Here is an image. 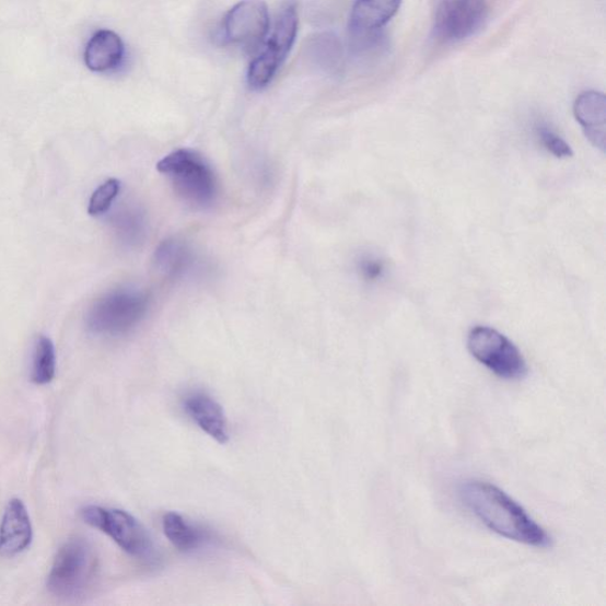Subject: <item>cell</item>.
Segmentation results:
<instances>
[{
  "mask_svg": "<svg viewBox=\"0 0 606 606\" xmlns=\"http://www.w3.org/2000/svg\"><path fill=\"white\" fill-rule=\"evenodd\" d=\"M470 354L496 376L504 381H521L527 376L526 360L516 346L499 330L476 326L469 331Z\"/></svg>",
  "mask_w": 606,
  "mask_h": 606,
  "instance_id": "cell-5",
  "label": "cell"
},
{
  "mask_svg": "<svg viewBox=\"0 0 606 606\" xmlns=\"http://www.w3.org/2000/svg\"><path fill=\"white\" fill-rule=\"evenodd\" d=\"M269 25V11L264 0H242L226 13L222 31L231 45L252 49L261 45Z\"/></svg>",
  "mask_w": 606,
  "mask_h": 606,
  "instance_id": "cell-9",
  "label": "cell"
},
{
  "mask_svg": "<svg viewBox=\"0 0 606 606\" xmlns=\"http://www.w3.org/2000/svg\"><path fill=\"white\" fill-rule=\"evenodd\" d=\"M163 529L170 543L185 553L197 551L198 548L203 547L210 539L207 531L175 512L164 515Z\"/></svg>",
  "mask_w": 606,
  "mask_h": 606,
  "instance_id": "cell-15",
  "label": "cell"
},
{
  "mask_svg": "<svg viewBox=\"0 0 606 606\" xmlns=\"http://www.w3.org/2000/svg\"><path fill=\"white\" fill-rule=\"evenodd\" d=\"M183 408L193 422L220 444L230 440L225 412L218 400L206 393H191L183 399Z\"/></svg>",
  "mask_w": 606,
  "mask_h": 606,
  "instance_id": "cell-12",
  "label": "cell"
},
{
  "mask_svg": "<svg viewBox=\"0 0 606 606\" xmlns=\"http://www.w3.org/2000/svg\"><path fill=\"white\" fill-rule=\"evenodd\" d=\"M401 0H356L350 16V34L357 40L376 36L399 11Z\"/></svg>",
  "mask_w": 606,
  "mask_h": 606,
  "instance_id": "cell-11",
  "label": "cell"
},
{
  "mask_svg": "<svg viewBox=\"0 0 606 606\" xmlns=\"http://www.w3.org/2000/svg\"><path fill=\"white\" fill-rule=\"evenodd\" d=\"M458 497L483 525L499 536L528 546L551 547L552 538L548 533L499 487L468 480L459 485Z\"/></svg>",
  "mask_w": 606,
  "mask_h": 606,
  "instance_id": "cell-1",
  "label": "cell"
},
{
  "mask_svg": "<svg viewBox=\"0 0 606 606\" xmlns=\"http://www.w3.org/2000/svg\"><path fill=\"white\" fill-rule=\"evenodd\" d=\"M538 136L544 148L556 158L566 159L572 156L573 152L569 143L553 132L552 129L547 126H539Z\"/></svg>",
  "mask_w": 606,
  "mask_h": 606,
  "instance_id": "cell-20",
  "label": "cell"
},
{
  "mask_svg": "<svg viewBox=\"0 0 606 606\" xmlns=\"http://www.w3.org/2000/svg\"><path fill=\"white\" fill-rule=\"evenodd\" d=\"M149 307L145 293L128 288L100 296L86 313V327L100 337H119L135 328Z\"/></svg>",
  "mask_w": 606,
  "mask_h": 606,
  "instance_id": "cell-3",
  "label": "cell"
},
{
  "mask_svg": "<svg viewBox=\"0 0 606 606\" xmlns=\"http://www.w3.org/2000/svg\"><path fill=\"white\" fill-rule=\"evenodd\" d=\"M487 19L485 0H443L432 33L442 43H458L480 32Z\"/></svg>",
  "mask_w": 606,
  "mask_h": 606,
  "instance_id": "cell-8",
  "label": "cell"
},
{
  "mask_svg": "<svg viewBox=\"0 0 606 606\" xmlns=\"http://www.w3.org/2000/svg\"><path fill=\"white\" fill-rule=\"evenodd\" d=\"M159 172L170 177L177 194L196 207L206 208L218 196V183L205 159L190 150H178L165 156L156 165Z\"/></svg>",
  "mask_w": 606,
  "mask_h": 606,
  "instance_id": "cell-4",
  "label": "cell"
},
{
  "mask_svg": "<svg viewBox=\"0 0 606 606\" xmlns=\"http://www.w3.org/2000/svg\"><path fill=\"white\" fill-rule=\"evenodd\" d=\"M299 18L296 7L287 5L277 22L276 28L261 54L252 62L248 70V84L253 91H261L277 75L279 68L290 54L298 35Z\"/></svg>",
  "mask_w": 606,
  "mask_h": 606,
  "instance_id": "cell-7",
  "label": "cell"
},
{
  "mask_svg": "<svg viewBox=\"0 0 606 606\" xmlns=\"http://www.w3.org/2000/svg\"><path fill=\"white\" fill-rule=\"evenodd\" d=\"M125 46L118 34L110 31L97 32L84 51V62L95 73L117 68L124 59Z\"/></svg>",
  "mask_w": 606,
  "mask_h": 606,
  "instance_id": "cell-14",
  "label": "cell"
},
{
  "mask_svg": "<svg viewBox=\"0 0 606 606\" xmlns=\"http://www.w3.org/2000/svg\"><path fill=\"white\" fill-rule=\"evenodd\" d=\"M98 560L93 546L81 538L67 541L57 553L48 575L49 593L62 601L90 594L97 579Z\"/></svg>",
  "mask_w": 606,
  "mask_h": 606,
  "instance_id": "cell-2",
  "label": "cell"
},
{
  "mask_svg": "<svg viewBox=\"0 0 606 606\" xmlns=\"http://www.w3.org/2000/svg\"><path fill=\"white\" fill-rule=\"evenodd\" d=\"M84 523L103 532L129 556L151 560L155 548L145 527L128 512L101 506H86L81 511Z\"/></svg>",
  "mask_w": 606,
  "mask_h": 606,
  "instance_id": "cell-6",
  "label": "cell"
},
{
  "mask_svg": "<svg viewBox=\"0 0 606 606\" xmlns=\"http://www.w3.org/2000/svg\"><path fill=\"white\" fill-rule=\"evenodd\" d=\"M55 373L56 352L54 342L46 336H39L33 353L32 381L37 385H47L55 378Z\"/></svg>",
  "mask_w": 606,
  "mask_h": 606,
  "instance_id": "cell-18",
  "label": "cell"
},
{
  "mask_svg": "<svg viewBox=\"0 0 606 606\" xmlns=\"http://www.w3.org/2000/svg\"><path fill=\"white\" fill-rule=\"evenodd\" d=\"M190 263V254L177 240H167L154 254L155 268L166 277H177Z\"/></svg>",
  "mask_w": 606,
  "mask_h": 606,
  "instance_id": "cell-17",
  "label": "cell"
},
{
  "mask_svg": "<svg viewBox=\"0 0 606 606\" xmlns=\"http://www.w3.org/2000/svg\"><path fill=\"white\" fill-rule=\"evenodd\" d=\"M121 190V184L118 179H108L100 185L90 199L89 213L93 218H98L107 213L114 200L117 199Z\"/></svg>",
  "mask_w": 606,
  "mask_h": 606,
  "instance_id": "cell-19",
  "label": "cell"
},
{
  "mask_svg": "<svg viewBox=\"0 0 606 606\" xmlns=\"http://www.w3.org/2000/svg\"><path fill=\"white\" fill-rule=\"evenodd\" d=\"M360 273L370 282L382 279L385 271L384 264L378 258L365 257L359 264Z\"/></svg>",
  "mask_w": 606,
  "mask_h": 606,
  "instance_id": "cell-21",
  "label": "cell"
},
{
  "mask_svg": "<svg viewBox=\"0 0 606 606\" xmlns=\"http://www.w3.org/2000/svg\"><path fill=\"white\" fill-rule=\"evenodd\" d=\"M112 226L115 235L126 247H136L145 235V219L135 208H126L115 213L112 218Z\"/></svg>",
  "mask_w": 606,
  "mask_h": 606,
  "instance_id": "cell-16",
  "label": "cell"
},
{
  "mask_svg": "<svg viewBox=\"0 0 606 606\" xmlns=\"http://www.w3.org/2000/svg\"><path fill=\"white\" fill-rule=\"evenodd\" d=\"M33 541L31 515L24 502L12 499L0 523V556L13 558L23 553Z\"/></svg>",
  "mask_w": 606,
  "mask_h": 606,
  "instance_id": "cell-10",
  "label": "cell"
},
{
  "mask_svg": "<svg viewBox=\"0 0 606 606\" xmlns=\"http://www.w3.org/2000/svg\"><path fill=\"white\" fill-rule=\"evenodd\" d=\"M574 117L583 128L586 139L595 148L605 151L606 98L597 91H586L576 97Z\"/></svg>",
  "mask_w": 606,
  "mask_h": 606,
  "instance_id": "cell-13",
  "label": "cell"
}]
</instances>
